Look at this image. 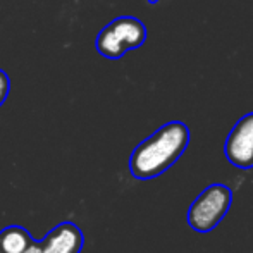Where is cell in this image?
I'll return each instance as SVG.
<instances>
[{"instance_id":"obj_7","label":"cell","mask_w":253,"mask_h":253,"mask_svg":"<svg viewBox=\"0 0 253 253\" xmlns=\"http://www.w3.org/2000/svg\"><path fill=\"white\" fill-rule=\"evenodd\" d=\"M9 88H10V83H9V76L0 69V105L5 102L7 95H9Z\"/></svg>"},{"instance_id":"obj_5","label":"cell","mask_w":253,"mask_h":253,"mask_svg":"<svg viewBox=\"0 0 253 253\" xmlns=\"http://www.w3.org/2000/svg\"><path fill=\"white\" fill-rule=\"evenodd\" d=\"M83 245L81 231L74 224H60L42 243L43 253H80Z\"/></svg>"},{"instance_id":"obj_3","label":"cell","mask_w":253,"mask_h":253,"mask_svg":"<svg viewBox=\"0 0 253 253\" xmlns=\"http://www.w3.org/2000/svg\"><path fill=\"white\" fill-rule=\"evenodd\" d=\"M233 203V191L226 184H210L188 210V222L198 233H209L224 219Z\"/></svg>"},{"instance_id":"obj_8","label":"cell","mask_w":253,"mask_h":253,"mask_svg":"<svg viewBox=\"0 0 253 253\" xmlns=\"http://www.w3.org/2000/svg\"><path fill=\"white\" fill-rule=\"evenodd\" d=\"M23 253H43L42 252V245H38V243H31L30 247L26 248Z\"/></svg>"},{"instance_id":"obj_4","label":"cell","mask_w":253,"mask_h":253,"mask_svg":"<svg viewBox=\"0 0 253 253\" xmlns=\"http://www.w3.org/2000/svg\"><path fill=\"white\" fill-rule=\"evenodd\" d=\"M224 153L227 160L240 169L253 167V112L234 124L224 145Z\"/></svg>"},{"instance_id":"obj_1","label":"cell","mask_w":253,"mask_h":253,"mask_svg":"<svg viewBox=\"0 0 253 253\" xmlns=\"http://www.w3.org/2000/svg\"><path fill=\"white\" fill-rule=\"evenodd\" d=\"M190 145V129L181 121L164 124L143 140L129 159V170L138 179H153L179 160Z\"/></svg>"},{"instance_id":"obj_10","label":"cell","mask_w":253,"mask_h":253,"mask_svg":"<svg viewBox=\"0 0 253 253\" xmlns=\"http://www.w3.org/2000/svg\"><path fill=\"white\" fill-rule=\"evenodd\" d=\"M0 253H3V252H2V250H0Z\"/></svg>"},{"instance_id":"obj_9","label":"cell","mask_w":253,"mask_h":253,"mask_svg":"<svg viewBox=\"0 0 253 253\" xmlns=\"http://www.w3.org/2000/svg\"><path fill=\"white\" fill-rule=\"evenodd\" d=\"M148 2H150V3H157L159 0H148Z\"/></svg>"},{"instance_id":"obj_2","label":"cell","mask_w":253,"mask_h":253,"mask_svg":"<svg viewBox=\"0 0 253 253\" xmlns=\"http://www.w3.org/2000/svg\"><path fill=\"white\" fill-rule=\"evenodd\" d=\"M145 40H147L145 24L136 17L123 16L102 28L95 40V47L105 59L117 60L126 52L140 48Z\"/></svg>"},{"instance_id":"obj_6","label":"cell","mask_w":253,"mask_h":253,"mask_svg":"<svg viewBox=\"0 0 253 253\" xmlns=\"http://www.w3.org/2000/svg\"><path fill=\"white\" fill-rule=\"evenodd\" d=\"M31 243L30 234L17 226L7 227L0 233V250L3 253H23Z\"/></svg>"}]
</instances>
